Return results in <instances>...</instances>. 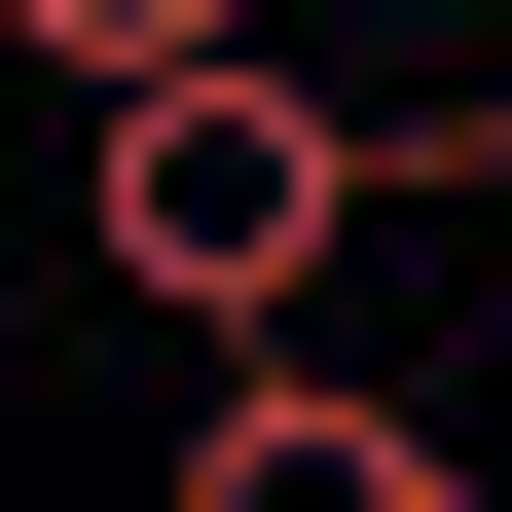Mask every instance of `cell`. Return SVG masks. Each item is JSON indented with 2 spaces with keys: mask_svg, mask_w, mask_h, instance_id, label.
<instances>
[{
  "mask_svg": "<svg viewBox=\"0 0 512 512\" xmlns=\"http://www.w3.org/2000/svg\"><path fill=\"white\" fill-rule=\"evenodd\" d=\"M366 256V110L330 74H110V293H147V330H293V293H330Z\"/></svg>",
  "mask_w": 512,
  "mask_h": 512,
  "instance_id": "cell-1",
  "label": "cell"
},
{
  "mask_svg": "<svg viewBox=\"0 0 512 512\" xmlns=\"http://www.w3.org/2000/svg\"><path fill=\"white\" fill-rule=\"evenodd\" d=\"M183 512H476V439L366 403V366H220L183 403Z\"/></svg>",
  "mask_w": 512,
  "mask_h": 512,
  "instance_id": "cell-2",
  "label": "cell"
},
{
  "mask_svg": "<svg viewBox=\"0 0 512 512\" xmlns=\"http://www.w3.org/2000/svg\"><path fill=\"white\" fill-rule=\"evenodd\" d=\"M0 37H37V74H74V110H110V74H220L256 0H0Z\"/></svg>",
  "mask_w": 512,
  "mask_h": 512,
  "instance_id": "cell-3",
  "label": "cell"
},
{
  "mask_svg": "<svg viewBox=\"0 0 512 512\" xmlns=\"http://www.w3.org/2000/svg\"><path fill=\"white\" fill-rule=\"evenodd\" d=\"M403 183H512V110H366V220H403Z\"/></svg>",
  "mask_w": 512,
  "mask_h": 512,
  "instance_id": "cell-4",
  "label": "cell"
}]
</instances>
